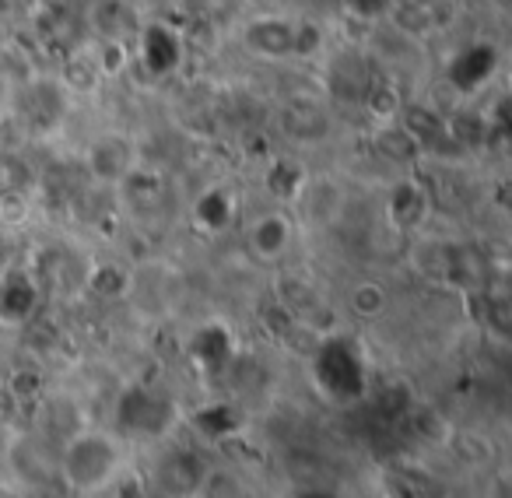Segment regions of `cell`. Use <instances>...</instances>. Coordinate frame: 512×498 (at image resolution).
Listing matches in <instances>:
<instances>
[{
    "instance_id": "cell-9",
    "label": "cell",
    "mask_w": 512,
    "mask_h": 498,
    "mask_svg": "<svg viewBox=\"0 0 512 498\" xmlns=\"http://www.w3.org/2000/svg\"><path fill=\"white\" fill-rule=\"evenodd\" d=\"M295 36H299V18L288 15H253L242 25L239 39L253 57L260 60H292Z\"/></svg>"
},
{
    "instance_id": "cell-6",
    "label": "cell",
    "mask_w": 512,
    "mask_h": 498,
    "mask_svg": "<svg viewBox=\"0 0 512 498\" xmlns=\"http://www.w3.org/2000/svg\"><path fill=\"white\" fill-rule=\"evenodd\" d=\"M207 460L190 446H169L155 460V484L165 498H200L207 477Z\"/></svg>"
},
{
    "instance_id": "cell-13",
    "label": "cell",
    "mask_w": 512,
    "mask_h": 498,
    "mask_svg": "<svg viewBox=\"0 0 512 498\" xmlns=\"http://www.w3.org/2000/svg\"><path fill=\"white\" fill-rule=\"evenodd\" d=\"M295 204L309 225H334L344 207V190L330 176H306L302 190L295 193Z\"/></svg>"
},
{
    "instance_id": "cell-5",
    "label": "cell",
    "mask_w": 512,
    "mask_h": 498,
    "mask_svg": "<svg viewBox=\"0 0 512 498\" xmlns=\"http://www.w3.org/2000/svg\"><path fill=\"white\" fill-rule=\"evenodd\" d=\"M67 109H71V95L57 78H29L18 88V116L36 134H53L67 120Z\"/></svg>"
},
{
    "instance_id": "cell-18",
    "label": "cell",
    "mask_w": 512,
    "mask_h": 498,
    "mask_svg": "<svg viewBox=\"0 0 512 498\" xmlns=\"http://www.w3.org/2000/svg\"><path fill=\"white\" fill-rule=\"evenodd\" d=\"M32 186H36V169L29 165V158L22 151L0 148V200L29 197Z\"/></svg>"
},
{
    "instance_id": "cell-4",
    "label": "cell",
    "mask_w": 512,
    "mask_h": 498,
    "mask_svg": "<svg viewBox=\"0 0 512 498\" xmlns=\"http://www.w3.org/2000/svg\"><path fill=\"white\" fill-rule=\"evenodd\" d=\"M137 165H141V151H137L134 137L120 134V130L99 134L85 148V172L95 186H102V190H116Z\"/></svg>"
},
{
    "instance_id": "cell-1",
    "label": "cell",
    "mask_w": 512,
    "mask_h": 498,
    "mask_svg": "<svg viewBox=\"0 0 512 498\" xmlns=\"http://www.w3.org/2000/svg\"><path fill=\"white\" fill-rule=\"evenodd\" d=\"M123 470V442L106 428H81L57 449V477L78 495H95Z\"/></svg>"
},
{
    "instance_id": "cell-24",
    "label": "cell",
    "mask_w": 512,
    "mask_h": 498,
    "mask_svg": "<svg viewBox=\"0 0 512 498\" xmlns=\"http://www.w3.org/2000/svg\"><path fill=\"white\" fill-rule=\"evenodd\" d=\"M292 498H341L334 488H320V484H309V488H299Z\"/></svg>"
},
{
    "instance_id": "cell-10",
    "label": "cell",
    "mask_w": 512,
    "mask_h": 498,
    "mask_svg": "<svg viewBox=\"0 0 512 498\" xmlns=\"http://www.w3.org/2000/svg\"><path fill=\"white\" fill-rule=\"evenodd\" d=\"M176 278L179 274L172 267H165L162 260H151L141 271H130V292L127 299L137 302V309L148 316H162L176 302Z\"/></svg>"
},
{
    "instance_id": "cell-11",
    "label": "cell",
    "mask_w": 512,
    "mask_h": 498,
    "mask_svg": "<svg viewBox=\"0 0 512 498\" xmlns=\"http://www.w3.org/2000/svg\"><path fill=\"white\" fill-rule=\"evenodd\" d=\"M428 211H432V200H428V190L418 179H397L386 193V218L397 232H418L428 221Z\"/></svg>"
},
{
    "instance_id": "cell-23",
    "label": "cell",
    "mask_w": 512,
    "mask_h": 498,
    "mask_svg": "<svg viewBox=\"0 0 512 498\" xmlns=\"http://www.w3.org/2000/svg\"><path fill=\"white\" fill-rule=\"evenodd\" d=\"M351 309H355L358 316H365V320L379 316L386 309V288L379 285V281H362V285H355V292H351Z\"/></svg>"
},
{
    "instance_id": "cell-12",
    "label": "cell",
    "mask_w": 512,
    "mask_h": 498,
    "mask_svg": "<svg viewBox=\"0 0 512 498\" xmlns=\"http://www.w3.org/2000/svg\"><path fill=\"white\" fill-rule=\"evenodd\" d=\"M281 130L299 144H316L330 134V113L313 95H295L281 109Z\"/></svg>"
},
{
    "instance_id": "cell-8",
    "label": "cell",
    "mask_w": 512,
    "mask_h": 498,
    "mask_svg": "<svg viewBox=\"0 0 512 498\" xmlns=\"http://www.w3.org/2000/svg\"><path fill=\"white\" fill-rule=\"evenodd\" d=\"M88 43H127L134 46L144 29L141 8L134 0H92L88 4Z\"/></svg>"
},
{
    "instance_id": "cell-19",
    "label": "cell",
    "mask_w": 512,
    "mask_h": 498,
    "mask_svg": "<svg viewBox=\"0 0 512 498\" xmlns=\"http://www.w3.org/2000/svg\"><path fill=\"white\" fill-rule=\"evenodd\" d=\"M376 148L383 151L390 162H397V165H407V162H414V158L421 155V148L414 144V137L407 134V130L400 127L397 120H390V123H383V127H379Z\"/></svg>"
},
{
    "instance_id": "cell-14",
    "label": "cell",
    "mask_w": 512,
    "mask_h": 498,
    "mask_svg": "<svg viewBox=\"0 0 512 498\" xmlns=\"http://www.w3.org/2000/svg\"><path fill=\"white\" fill-rule=\"evenodd\" d=\"M36 306H39L36 274L11 271L0 278V323H4V327H22V323H29Z\"/></svg>"
},
{
    "instance_id": "cell-20",
    "label": "cell",
    "mask_w": 512,
    "mask_h": 498,
    "mask_svg": "<svg viewBox=\"0 0 512 498\" xmlns=\"http://www.w3.org/2000/svg\"><path fill=\"white\" fill-rule=\"evenodd\" d=\"M200 498H249V488L235 470L211 467L204 477V488H200Z\"/></svg>"
},
{
    "instance_id": "cell-21",
    "label": "cell",
    "mask_w": 512,
    "mask_h": 498,
    "mask_svg": "<svg viewBox=\"0 0 512 498\" xmlns=\"http://www.w3.org/2000/svg\"><path fill=\"white\" fill-rule=\"evenodd\" d=\"M92 53H95V64H99L102 81L120 78L130 67V60H134V46L127 43H92Z\"/></svg>"
},
{
    "instance_id": "cell-17",
    "label": "cell",
    "mask_w": 512,
    "mask_h": 498,
    "mask_svg": "<svg viewBox=\"0 0 512 498\" xmlns=\"http://www.w3.org/2000/svg\"><path fill=\"white\" fill-rule=\"evenodd\" d=\"M85 288L95 299L120 302L130 292V267H120L116 260H95L85 271Z\"/></svg>"
},
{
    "instance_id": "cell-16",
    "label": "cell",
    "mask_w": 512,
    "mask_h": 498,
    "mask_svg": "<svg viewBox=\"0 0 512 498\" xmlns=\"http://www.w3.org/2000/svg\"><path fill=\"white\" fill-rule=\"evenodd\" d=\"M57 81L64 85V92L71 95H88L102 85V74H99V64H95V53H92V43H81L74 46L71 53L64 57V67H60Z\"/></svg>"
},
{
    "instance_id": "cell-2",
    "label": "cell",
    "mask_w": 512,
    "mask_h": 498,
    "mask_svg": "<svg viewBox=\"0 0 512 498\" xmlns=\"http://www.w3.org/2000/svg\"><path fill=\"white\" fill-rule=\"evenodd\" d=\"M179 421V404L151 383H134L116 400V428L130 439H165Z\"/></svg>"
},
{
    "instance_id": "cell-25",
    "label": "cell",
    "mask_w": 512,
    "mask_h": 498,
    "mask_svg": "<svg viewBox=\"0 0 512 498\" xmlns=\"http://www.w3.org/2000/svg\"><path fill=\"white\" fill-rule=\"evenodd\" d=\"M4 137H8V120H4V113H0V148H4Z\"/></svg>"
},
{
    "instance_id": "cell-15",
    "label": "cell",
    "mask_w": 512,
    "mask_h": 498,
    "mask_svg": "<svg viewBox=\"0 0 512 498\" xmlns=\"http://www.w3.org/2000/svg\"><path fill=\"white\" fill-rule=\"evenodd\" d=\"M232 351H235V341L221 323H204V327L193 334L190 341V355L200 369L207 372H221L228 362H232Z\"/></svg>"
},
{
    "instance_id": "cell-7",
    "label": "cell",
    "mask_w": 512,
    "mask_h": 498,
    "mask_svg": "<svg viewBox=\"0 0 512 498\" xmlns=\"http://www.w3.org/2000/svg\"><path fill=\"white\" fill-rule=\"evenodd\" d=\"M242 242H246V253L260 264H278L292 253L295 246V218L281 207L274 211H260L242 232Z\"/></svg>"
},
{
    "instance_id": "cell-3",
    "label": "cell",
    "mask_w": 512,
    "mask_h": 498,
    "mask_svg": "<svg viewBox=\"0 0 512 498\" xmlns=\"http://www.w3.org/2000/svg\"><path fill=\"white\" fill-rule=\"evenodd\" d=\"M313 379H320L330 400H358L365 397V358L344 337H316Z\"/></svg>"
},
{
    "instance_id": "cell-22",
    "label": "cell",
    "mask_w": 512,
    "mask_h": 498,
    "mask_svg": "<svg viewBox=\"0 0 512 498\" xmlns=\"http://www.w3.org/2000/svg\"><path fill=\"white\" fill-rule=\"evenodd\" d=\"M232 200H228L225 190H207L204 197L197 200V221L204 228H211V232H218V228H225L228 221H232Z\"/></svg>"
}]
</instances>
